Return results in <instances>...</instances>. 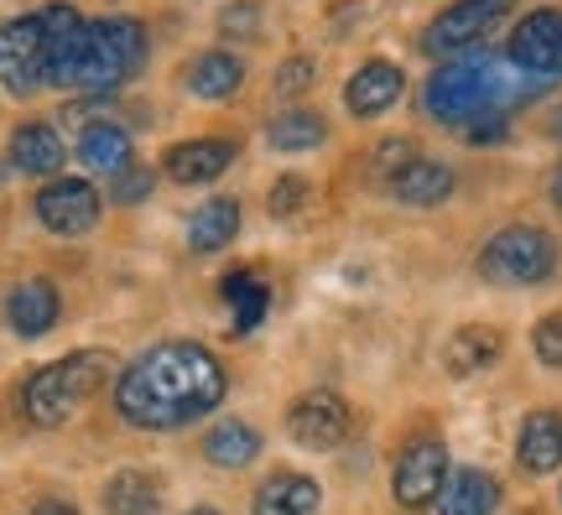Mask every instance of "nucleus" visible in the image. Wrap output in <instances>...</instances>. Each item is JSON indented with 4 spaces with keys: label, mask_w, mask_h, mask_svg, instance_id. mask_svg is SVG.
I'll return each mask as SVG.
<instances>
[{
    "label": "nucleus",
    "mask_w": 562,
    "mask_h": 515,
    "mask_svg": "<svg viewBox=\"0 0 562 515\" xmlns=\"http://www.w3.org/2000/svg\"><path fill=\"white\" fill-rule=\"evenodd\" d=\"M235 167V141L224 136H203V141H178L167 152V178L182 182V188H199V182H214Z\"/></svg>",
    "instance_id": "nucleus-14"
},
{
    "label": "nucleus",
    "mask_w": 562,
    "mask_h": 515,
    "mask_svg": "<svg viewBox=\"0 0 562 515\" xmlns=\"http://www.w3.org/2000/svg\"><path fill=\"white\" fill-rule=\"evenodd\" d=\"M58 317H63V298L47 277H32V281H21V287H11V298H5V323H11L21 338L53 334Z\"/></svg>",
    "instance_id": "nucleus-13"
},
{
    "label": "nucleus",
    "mask_w": 562,
    "mask_h": 515,
    "mask_svg": "<svg viewBox=\"0 0 562 515\" xmlns=\"http://www.w3.org/2000/svg\"><path fill=\"white\" fill-rule=\"evenodd\" d=\"M318 500L323 490L313 474H271L250 500V515H313Z\"/></svg>",
    "instance_id": "nucleus-20"
},
{
    "label": "nucleus",
    "mask_w": 562,
    "mask_h": 515,
    "mask_svg": "<svg viewBox=\"0 0 562 515\" xmlns=\"http://www.w3.org/2000/svg\"><path fill=\"white\" fill-rule=\"evenodd\" d=\"M104 380H110V355L104 349H74V355L32 370V380L21 385V412L32 427H63L83 401L100 396Z\"/></svg>",
    "instance_id": "nucleus-3"
},
{
    "label": "nucleus",
    "mask_w": 562,
    "mask_h": 515,
    "mask_svg": "<svg viewBox=\"0 0 562 515\" xmlns=\"http://www.w3.org/2000/svg\"><path fill=\"white\" fill-rule=\"evenodd\" d=\"M146 26L136 16H104L83 26L79 63L68 89H121L146 68Z\"/></svg>",
    "instance_id": "nucleus-4"
},
{
    "label": "nucleus",
    "mask_w": 562,
    "mask_h": 515,
    "mask_svg": "<svg viewBox=\"0 0 562 515\" xmlns=\"http://www.w3.org/2000/svg\"><path fill=\"white\" fill-rule=\"evenodd\" d=\"M256 21H261L256 5H229V11L220 16V32L224 37H256Z\"/></svg>",
    "instance_id": "nucleus-33"
},
{
    "label": "nucleus",
    "mask_w": 562,
    "mask_h": 515,
    "mask_svg": "<svg viewBox=\"0 0 562 515\" xmlns=\"http://www.w3.org/2000/svg\"><path fill=\"white\" fill-rule=\"evenodd\" d=\"M313 83H318V63L313 58H286L277 68V94H302Z\"/></svg>",
    "instance_id": "nucleus-30"
},
{
    "label": "nucleus",
    "mask_w": 562,
    "mask_h": 515,
    "mask_svg": "<svg viewBox=\"0 0 562 515\" xmlns=\"http://www.w3.org/2000/svg\"><path fill=\"white\" fill-rule=\"evenodd\" d=\"M266 141H271V152H313L328 141V120L318 110H281L266 125Z\"/></svg>",
    "instance_id": "nucleus-27"
},
{
    "label": "nucleus",
    "mask_w": 562,
    "mask_h": 515,
    "mask_svg": "<svg viewBox=\"0 0 562 515\" xmlns=\"http://www.w3.org/2000/svg\"><path fill=\"white\" fill-rule=\"evenodd\" d=\"M224 302H229V313H235V334H256L271 313V287H266L256 271H229L220 281Z\"/></svg>",
    "instance_id": "nucleus-26"
},
{
    "label": "nucleus",
    "mask_w": 562,
    "mask_h": 515,
    "mask_svg": "<svg viewBox=\"0 0 562 515\" xmlns=\"http://www.w3.org/2000/svg\"><path fill=\"white\" fill-rule=\"evenodd\" d=\"M235 235H240V203L235 199H209V203H199V214L188 219V245L199 256L224 250Z\"/></svg>",
    "instance_id": "nucleus-25"
},
{
    "label": "nucleus",
    "mask_w": 562,
    "mask_h": 515,
    "mask_svg": "<svg viewBox=\"0 0 562 515\" xmlns=\"http://www.w3.org/2000/svg\"><path fill=\"white\" fill-rule=\"evenodd\" d=\"M474 266L495 287H542L558 271V239L537 229V224H505L501 235L484 239Z\"/></svg>",
    "instance_id": "nucleus-5"
},
{
    "label": "nucleus",
    "mask_w": 562,
    "mask_h": 515,
    "mask_svg": "<svg viewBox=\"0 0 562 515\" xmlns=\"http://www.w3.org/2000/svg\"><path fill=\"white\" fill-rule=\"evenodd\" d=\"M151 188H157V172H151V167H125L121 178H110V199L115 203H140Z\"/></svg>",
    "instance_id": "nucleus-29"
},
{
    "label": "nucleus",
    "mask_w": 562,
    "mask_h": 515,
    "mask_svg": "<svg viewBox=\"0 0 562 515\" xmlns=\"http://www.w3.org/2000/svg\"><path fill=\"white\" fill-rule=\"evenodd\" d=\"M501 505V484L484 469H453L438 495V515H495Z\"/></svg>",
    "instance_id": "nucleus-21"
},
{
    "label": "nucleus",
    "mask_w": 562,
    "mask_h": 515,
    "mask_svg": "<svg viewBox=\"0 0 562 515\" xmlns=\"http://www.w3.org/2000/svg\"><path fill=\"white\" fill-rule=\"evenodd\" d=\"M547 89V79H526L521 68L495 58H459V63H442L438 74L427 79V115L438 125H453V131H469L490 115H510V104L537 100Z\"/></svg>",
    "instance_id": "nucleus-2"
},
{
    "label": "nucleus",
    "mask_w": 562,
    "mask_h": 515,
    "mask_svg": "<svg viewBox=\"0 0 562 515\" xmlns=\"http://www.w3.org/2000/svg\"><path fill=\"white\" fill-rule=\"evenodd\" d=\"M302 203H307V182L302 178H281L277 188H271V214L277 219H292Z\"/></svg>",
    "instance_id": "nucleus-31"
},
{
    "label": "nucleus",
    "mask_w": 562,
    "mask_h": 515,
    "mask_svg": "<svg viewBox=\"0 0 562 515\" xmlns=\"http://www.w3.org/2000/svg\"><path fill=\"white\" fill-rule=\"evenodd\" d=\"M32 515H79V511H74L68 500H37V505H32Z\"/></svg>",
    "instance_id": "nucleus-35"
},
{
    "label": "nucleus",
    "mask_w": 562,
    "mask_h": 515,
    "mask_svg": "<svg viewBox=\"0 0 562 515\" xmlns=\"http://www.w3.org/2000/svg\"><path fill=\"white\" fill-rule=\"evenodd\" d=\"M516 463L526 474H552L562 469V412H531L516 437Z\"/></svg>",
    "instance_id": "nucleus-18"
},
{
    "label": "nucleus",
    "mask_w": 562,
    "mask_h": 515,
    "mask_svg": "<svg viewBox=\"0 0 562 515\" xmlns=\"http://www.w3.org/2000/svg\"><path fill=\"white\" fill-rule=\"evenodd\" d=\"M547 199H552V203L562 209V161L552 167V178H547Z\"/></svg>",
    "instance_id": "nucleus-36"
},
{
    "label": "nucleus",
    "mask_w": 562,
    "mask_h": 515,
    "mask_svg": "<svg viewBox=\"0 0 562 515\" xmlns=\"http://www.w3.org/2000/svg\"><path fill=\"white\" fill-rule=\"evenodd\" d=\"M505 16H510V0H453V5H448L442 16H432V26L422 32V47L442 63L474 58Z\"/></svg>",
    "instance_id": "nucleus-6"
},
{
    "label": "nucleus",
    "mask_w": 562,
    "mask_h": 515,
    "mask_svg": "<svg viewBox=\"0 0 562 515\" xmlns=\"http://www.w3.org/2000/svg\"><path fill=\"white\" fill-rule=\"evenodd\" d=\"M100 188L89 178H53L47 188L37 193V219L47 235L58 239H79L100 224Z\"/></svg>",
    "instance_id": "nucleus-9"
},
{
    "label": "nucleus",
    "mask_w": 562,
    "mask_h": 515,
    "mask_svg": "<svg viewBox=\"0 0 562 515\" xmlns=\"http://www.w3.org/2000/svg\"><path fill=\"white\" fill-rule=\"evenodd\" d=\"M505 131H510V120H505V115H490V120H480V125H469L463 136L484 146V141H505Z\"/></svg>",
    "instance_id": "nucleus-34"
},
{
    "label": "nucleus",
    "mask_w": 562,
    "mask_h": 515,
    "mask_svg": "<svg viewBox=\"0 0 562 515\" xmlns=\"http://www.w3.org/2000/svg\"><path fill=\"white\" fill-rule=\"evenodd\" d=\"M203 458L220 463V469H245V463L261 458V433L250 422H240V416H229V422L203 433Z\"/></svg>",
    "instance_id": "nucleus-24"
},
{
    "label": "nucleus",
    "mask_w": 562,
    "mask_h": 515,
    "mask_svg": "<svg viewBox=\"0 0 562 515\" xmlns=\"http://www.w3.org/2000/svg\"><path fill=\"white\" fill-rule=\"evenodd\" d=\"M188 515H220V511H209V505H199V511H188Z\"/></svg>",
    "instance_id": "nucleus-38"
},
{
    "label": "nucleus",
    "mask_w": 562,
    "mask_h": 515,
    "mask_svg": "<svg viewBox=\"0 0 562 515\" xmlns=\"http://www.w3.org/2000/svg\"><path fill=\"white\" fill-rule=\"evenodd\" d=\"M47 83V26L42 16H16L0 26V89L5 94H37Z\"/></svg>",
    "instance_id": "nucleus-7"
},
{
    "label": "nucleus",
    "mask_w": 562,
    "mask_h": 515,
    "mask_svg": "<svg viewBox=\"0 0 562 515\" xmlns=\"http://www.w3.org/2000/svg\"><path fill=\"white\" fill-rule=\"evenodd\" d=\"M385 188H391V199L406 203V209H438V203L453 199L459 178H453V167H442V161H432V157H412Z\"/></svg>",
    "instance_id": "nucleus-15"
},
{
    "label": "nucleus",
    "mask_w": 562,
    "mask_h": 515,
    "mask_svg": "<svg viewBox=\"0 0 562 515\" xmlns=\"http://www.w3.org/2000/svg\"><path fill=\"white\" fill-rule=\"evenodd\" d=\"M510 68H521L526 79H558L562 74V11L542 5V11H526L510 32V47H505Z\"/></svg>",
    "instance_id": "nucleus-8"
},
{
    "label": "nucleus",
    "mask_w": 562,
    "mask_h": 515,
    "mask_svg": "<svg viewBox=\"0 0 562 515\" xmlns=\"http://www.w3.org/2000/svg\"><path fill=\"white\" fill-rule=\"evenodd\" d=\"M161 511V479L146 469H121L104 479V515H157Z\"/></svg>",
    "instance_id": "nucleus-22"
},
{
    "label": "nucleus",
    "mask_w": 562,
    "mask_h": 515,
    "mask_svg": "<svg viewBox=\"0 0 562 515\" xmlns=\"http://www.w3.org/2000/svg\"><path fill=\"white\" fill-rule=\"evenodd\" d=\"M0 178H5V167H0Z\"/></svg>",
    "instance_id": "nucleus-39"
},
{
    "label": "nucleus",
    "mask_w": 562,
    "mask_h": 515,
    "mask_svg": "<svg viewBox=\"0 0 562 515\" xmlns=\"http://www.w3.org/2000/svg\"><path fill=\"white\" fill-rule=\"evenodd\" d=\"M531 349L547 370H562V313H547L537 328H531Z\"/></svg>",
    "instance_id": "nucleus-28"
},
{
    "label": "nucleus",
    "mask_w": 562,
    "mask_h": 515,
    "mask_svg": "<svg viewBox=\"0 0 562 515\" xmlns=\"http://www.w3.org/2000/svg\"><path fill=\"white\" fill-rule=\"evenodd\" d=\"M229 391L224 365L203 344L172 338L136 355L115 380V412L136 427V433H178L209 416Z\"/></svg>",
    "instance_id": "nucleus-1"
},
{
    "label": "nucleus",
    "mask_w": 562,
    "mask_h": 515,
    "mask_svg": "<svg viewBox=\"0 0 562 515\" xmlns=\"http://www.w3.org/2000/svg\"><path fill=\"white\" fill-rule=\"evenodd\" d=\"M79 161L89 167V172H100V178H121L125 167H136V157H131V131L115 125V120H94V125H83Z\"/></svg>",
    "instance_id": "nucleus-19"
},
{
    "label": "nucleus",
    "mask_w": 562,
    "mask_h": 515,
    "mask_svg": "<svg viewBox=\"0 0 562 515\" xmlns=\"http://www.w3.org/2000/svg\"><path fill=\"white\" fill-rule=\"evenodd\" d=\"M286 433L297 448H313V454H328L349 437V406H344L334 391H307V396L292 401L286 412Z\"/></svg>",
    "instance_id": "nucleus-11"
},
{
    "label": "nucleus",
    "mask_w": 562,
    "mask_h": 515,
    "mask_svg": "<svg viewBox=\"0 0 562 515\" xmlns=\"http://www.w3.org/2000/svg\"><path fill=\"white\" fill-rule=\"evenodd\" d=\"M412 157H417V146H412V141H385L381 152H375V172H381V178L391 182Z\"/></svg>",
    "instance_id": "nucleus-32"
},
{
    "label": "nucleus",
    "mask_w": 562,
    "mask_h": 515,
    "mask_svg": "<svg viewBox=\"0 0 562 515\" xmlns=\"http://www.w3.org/2000/svg\"><path fill=\"white\" fill-rule=\"evenodd\" d=\"M406 94V74L391 58H370L364 68H355V79L344 83V104L355 120H375Z\"/></svg>",
    "instance_id": "nucleus-12"
},
{
    "label": "nucleus",
    "mask_w": 562,
    "mask_h": 515,
    "mask_svg": "<svg viewBox=\"0 0 562 515\" xmlns=\"http://www.w3.org/2000/svg\"><path fill=\"white\" fill-rule=\"evenodd\" d=\"M448 448L438 437H417L402 458H396V474H391V490H396V505L406 511H422V505H438L442 484H448Z\"/></svg>",
    "instance_id": "nucleus-10"
},
{
    "label": "nucleus",
    "mask_w": 562,
    "mask_h": 515,
    "mask_svg": "<svg viewBox=\"0 0 562 515\" xmlns=\"http://www.w3.org/2000/svg\"><path fill=\"white\" fill-rule=\"evenodd\" d=\"M501 355H505L501 328H490V323H463L459 334L442 344V370H448V376H459V380H469V376H484Z\"/></svg>",
    "instance_id": "nucleus-16"
},
{
    "label": "nucleus",
    "mask_w": 562,
    "mask_h": 515,
    "mask_svg": "<svg viewBox=\"0 0 562 515\" xmlns=\"http://www.w3.org/2000/svg\"><path fill=\"white\" fill-rule=\"evenodd\" d=\"M182 83H188V94H199V100H229L245 83V63L235 58V53L214 47V53H199V58L188 63V79Z\"/></svg>",
    "instance_id": "nucleus-23"
},
{
    "label": "nucleus",
    "mask_w": 562,
    "mask_h": 515,
    "mask_svg": "<svg viewBox=\"0 0 562 515\" xmlns=\"http://www.w3.org/2000/svg\"><path fill=\"white\" fill-rule=\"evenodd\" d=\"M547 136H552V141H562V104H558V110H552V120H547Z\"/></svg>",
    "instance_id": "nucleus-37"
},
{
    "label": "nucleus",
    "mask_w": 562,
    "mask_h": 515,
    "mask_svg": "<svg viewBox=\"0 0 562 515\" xmlns=\"http://www.w3.org/2000/svg\"><path fill=\"white\" fill-rule=\"evenodd\" d=\"M63 161H68V146L53 125H42V120H26L16 125V136H11V167L26 172V178H58Z\"/></svg>",
    "instance_id": "nucleus-17"
}]
</instances>
